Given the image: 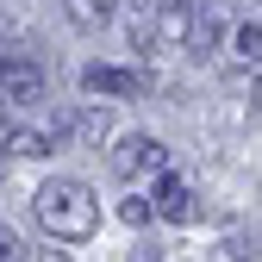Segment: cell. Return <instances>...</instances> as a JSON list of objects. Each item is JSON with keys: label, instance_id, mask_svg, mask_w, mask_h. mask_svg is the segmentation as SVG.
Masks as SVG:
<instances>
[{"label": "cell", "instance_id": "cell-10", "mask_svg": "<svg viewBox=\"0 0 262 262\" xmlns=\"http://www.w3.org/2000/svg\"><path fill=\"white\" fill-rule=\"evenodd\" d=\"M69 125L81 131V138H88V144H100V138H106V113H75Z\"/></svg>", "mask_w": 262, "mask_h": 262}, {"label": "cell", "instance_id": "cell-3", "mask_svg": "<svg viewBox=\"0 0 262 262\" xmlns=\"http://www.w3.org/2000/svg\"><path fill=\"white\" fill-rule=\"evenodd\" d=\"M81 88H88V94H113V100H131V94L150 88V75H138V69H113V62H88V69H81Z\"/></svg>", "mask_w": 262, "mask_h": 262}, {"label": "cell", "instance_id": "cell-1", "mask_svg": "<svg viewBox=\"0 0 262 262\" xmlns=\"http://www.w3.org/2000/svg\"><path fill=\"white\" fill-rule=\"evenodd\" d=\"M31 212H38V225H44L50 237H62V244H88L94 231H100L94 193L81 181H69V175H50L38 193H31Z\"/></svg>", "mask_w": 262, "mask_h": 262}, {"label": "cell", "instance_id": "cell-4", "mask_svg": "<svg viewBox=\"0 0 262 262\" xmlns=\"http://www.w3.org/2000/svg\"><path fill=\"white\" fill-rule=\"evenodd\" d=\"M150 212H156V219H169V225H193V212H200V206H193V187H187L181 175H162V181H156Z\"/></svg>", "mask_w": 262, "mask_h": 262}, {"label": "cell", "instance_id": "cell-6", "mask_svg": "<svg viewBox=\"0 0 262 262\" xmlns=\"http://www.w3.org/2000/svg\"><path fill=\"white\" fill-rule=\"evenodd\" d=\"M113 7H119V0H62V13H69L75 31H100L113 19Z\"/></svg>", "mask_w": 262, "mask_h": 262}, {"label": "cell", "instance_id": "cell-12", "mask_svg": "<svg viewBox=\"0 0 262 262\" xmlns=\"http://www.w3.org/2000/svg\"><path fill=\"white\" fill-rule=\"evenodd\" d=\"M119 219L131 225V231H138V225H150V200H125V206H119Z\"/></svg>", "mask_w": 262, "mask_h": 262}, {"label": "cell", "instance_id": "cell-13", "mask_svg": "<svg viewBox=\"0 0 262 262\" xmlns=\"http://www.w3.org/2000/svg\"><path fill=\"white\" fill-rule=\"evenodd\" d=\"M131 262H162V256H156V250H138V256H131Z\"/></svg>", "mask_w": 262, "mask_h": 262}, {"label": "cell", "instance_id": "cell-8", "mask_svg": "<svg viewBox=\"0 0 262 262\" xmlns=\"http://www.w3.org/2000/svg\"><path fill=\"white\" fill-rule=\"evenodd\" d=\"M7 150L25 156V162H38V156H50V138L44 131H7Z\"/></svg>", "mask_w": 262, "mask_h": 262}, {"label": "cell", "instance_id": "cell-5", "mask_svg": "<svg viewBox=\"0 0 262 262\" xmlns=\"http://www.w3.org/2000/svg\"><path fill=\"white\" fill-rule=\"evenodd\" d=\"M162 162H169V150H162L156 138H125L113 150V169L119 175H144V169H162Z\"/></svg>", "mask_w": 262, "mask_h": 262}, {"label": "cell", "instance_id": "cell-11", "mask_svg": "<svg viewBox=\"0 0 262 262\" xmlns=\"http://www.w3.org/2000/svg\"><path fill=\"white\" fill-rule=\"evenodd\" d=\"M0 262H25V244H19L13 225H0Z\"/></svg>", "mask_w": 262, "mask_h": 262}, {"label": "cell", "instance_id": "cell-7", "mask_svg": "<svg viewBox=\"0 0 262 262\" xmlns=\"http://www.w3.org/2000/svg\"><path fill=\"white\" fill-rule=\"evenodd\" d=\"M181 38H187V50H193V56H206V50L219 44V19H212V13H200V7H187V31H181Z\"/></svg>", "mask_w": 262, "mask_h": 262}, {"label": "cell", "instance_id": "cell-2", "mask_svg": "<svg viewBox=\"0 0 262 262\" xmlns=\"http://www.w3.org/2000/svg\"><path fill=\"white\" fill-rule=\"evenodd\" d=\"M44 94H50L44 62H31V56H0V100H13V106H38Z\"/></svg>", "mask_w": 262, "mask_h": 262}, {"label": "cell", "instance_id": "cell-9", "mask_svg": "<svg viewBox=\"0 0 262 262\" xmlns=\"http://www.w3.org/2000/svg\"><path fill=\"white\" fill-rule=\"evenodd\" d=\"M256 56H262V25L250 19V25H237V62H250V69H256Z\"/></svg>", "mask_w": 262, "mask_h": 262}]
</instances>
